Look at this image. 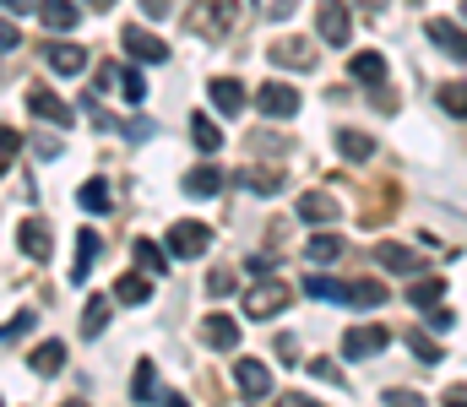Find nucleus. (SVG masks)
I'll return each instance as SVG.
<instances>
[{
    "mask_svg": "<svg viewBox=\"0 0 467 407\" xmlns=\"http://www.w3.org/2000/svg\"><path fill=\"white\" fill-rule=\"evenodd\" d=\"M277 310H288V282H277V277L261 271V282L244 288V315H250V321H272Z\"/></svg>",
    "mask_w": 467,
    "mask_h": 407,
    "instance_id": "obj_1",
    "label": "nucleus"
},
{
    "mask_svg": "<svg viewBox=\"0 0 467 407\" xmlns=\"http://www.w3.org/2000/svg\"><path fill=\"white\" fill-rule=\"evenodd\" d=\"M234 22H239V0H196L191 27H196L202 38H223Z\"/></svg>",
    "mask_w": 467,
    "mask_h": 407,
    "instance_id": "obj_2",
    "label": "nucleus"
},
{
    "mask_svg": "<svg viewBox=\"0 0 467 407\" xmlns=\"http://www.w3.org/2000/svg\"><path fill=\"white\" fill-rule=\"evenodd\" d=\"M207 245H213V229L196 223V218H180V223L169 229V256H180V261H196Z\"/></svg>",
    "mask_w": 467,
    "mask_h": 407,
    "instance_id": "obj_3",
    "label": "nucleus"
},
{
    "mask_svg": "<svg viewBox=\"0 0 467 407\" xmlns=\"http://www.w3.org/2000/svg\"><path fill=\"white\" fill-rule=\"evenodd\" d=\"M255 109H261L266 120H294V115H299V93H294L288 82H266V87L255 93Z\"/></svg>",
    "mask_w": 467,
    "mask_h": 407,
    "instance_id": "obj_4",
    "label": "nucleus"
},
{
    "mask_svg": "<svg viewBox=\"0 0 467 407\" xmlns=\"http://www.w3.org/2000/svg\"><path fill=\"white\" fill-rule=\"evenodd\" d=\"M266 60L272 66H288V71H316V44L310 38H277L266 49Z\"/></svg>",
    "mask_w": 467,
    "mask_h": 407,
    "instance_id": "obj_5",
    "label": "nucleus"
},
{
    "mask_svg": "<svg viewBox=\"0 0 467 407\" xmlns=\"http://www.w3.org/2000/svg\"><path fill=\"white\" fill-rule=\"evenodd\" d=\"M119 44H125V55H136L141 66H163V60H169V44H163V38H152L147 27H125V33H119Z\"/></svg>",
    "mask_w": 467,
    "mask_h": 407,
    "instance_id": "obj_6",
    "label": "nucleus"
},
{
    "mask_svg": "<svg viewBox=\"0 0 467 407\" xmlns=\"http://www.w3.org/2000/svg\"><path fill=\"white\" fill-rule=\"evenodd\" d=\"M38 55H44V66H49L55 76H82V71H88V49H82V44H44Z\"/></svg>",
    "mask_w": 467,
    "mask_h": 407,
    "instance_id": "obj_7",
    "label": "nucleus"
},
{
    "mask_svg": "<svg viewBox=\"0 0 467 407\" xmlns=\"http://www.w3.org/2000/svg\"><path fill=\"white\" fill-rule=\"evenodd\" d=\"M316 27H321V38H327V44H337V49H343V44L353 38L348 5H343V0H327V5H321V16H316Z\"/></svg>",
    "mask_w": 467,
    "mask_h": 407,
    "instance_id": "obj_8",
    "label": "nucleus"
},
{
    "mask_svg": "<svg viewBox=\"0 0 467 407\" xmlns=\"http://www.w3.org/2000/svg\"><path fill=\"white\" fill-rule=\"evenodd\" d=\"M386 342H391L386 326H353L348 337H343V359H375Z\"/></svg>",
    "mask_w": 467,
    "mask_h": 407,
    "instance_id": "obj_9",
    "label": "nucleus"
},
{
    "mask_svg": "<svg viewBox=\"0 0 467 407\" xmlns=\"http://www.w3.org/2000/svg\"><path fill=\"white\" fill-rule=\"evenodd\" d=\"M27 109H33L38 120H49V126H71V120H77V115H71V104H66V98H55V93H49V87H38V82L27 87Z\"/></svg>",
    "mask_w": 467,
    "mask_h": 407,
    "instance_id": "obj_10",
    "label": "nucleus"
},
{
    "mask_svg": "<svg viewBox=\"0 0 467 407\" xmlns=\"http://www.w3.org/2000/svg\"><path fill=\"white\" fill-rule=\"evenodd\" d=\"M16 245H22V256H33V261H49V256H55V239H49V223H44V218H22Z\"/></svg>",
    "mask_w": 467,
    "mask_h": 407,
    "instance_id": "obj_11",
    "label": "nucleus"
},
{
    "mask_svg": "<svg viewBox=\"0 0 467 407\" xmlns=\"http://www.w3.org/2000/svg\"><path fill=\"white\" fill-rule=\"evenodd\" d=\"M234 386L244 392V397H272V375H266V364H255V359H239L234 364Z\"/></svg>",
    "mask_w": 467,
    "mask_h": 407,
    "instance_id": "obj_12",
    "label": "nucleus"
},
{
    "mask_svg": "<svg viewBox=\"0 0 467 407\" xmlns=\"http://www.w3.org/2000/svg\"><path fill=\"white\" fill-rule=\"evenodd\" d=\"M424 33H430V44H441V49H446L451 60H467V27L446 22V16H435V22H430Z\"/></svg>",
    "mask_w": 467,
    "mask_h": 407,
    "instance_id": "obj_13",
    "label": "nucleus"
},
{
    "mask_svg": "<svg viewBox=\"0 0 467 407\" xmlns=\"http://www.w3.org/2000/svg\"><path fill=\"white\" fill-rule=\"evenodd\" d=\"M213 109L218 115H244V82H234V76H213Z\"/></svg>",
    "mask_w": 467,
    "mask_h": 407,
    "instance_id": "obj_14",
    "label": "nucleus"
},
{
    "mask_svg": "<svg viewBox=\"0 0 467 407\" xmlns=\"http://www.w3.org/2000/svg\"><path fill=\"white\" fill-rule=\"evenodd\" d=\"M202 337H207V348L229 353L234 342H239V321H234V315H207V321H202Z\"/></svg>",
    "mask_w": 467,
    "mask_h": 407,
    "instance_id": "obj_15",
    "label": "nucleus"
},
{
    "mask_svg": "<svg viewBox=\"0 0 467 407\" xmlns=\"http://www.w3.org/2000/svg\"><path fill=\"white\" fill-rule=\"evenodd\" d=\"M77 16H82V11H77L71 0H38V22H44L49 33H71Z\"/></svg>",
    "mask_w": 467,
    "mask_h": 407,
    "instance_id": "obj_16",
    "label": "nucleus"
},
{
    "mask_svg": "<svg viewBox=\"0 0 467 407\" xmlns=\"http://www.w3.org/2000/svg\"><path fill=\"white\" fill-rule=\"evenodd\" d=\"M299 218H305V223H332V218H337V196L305 190V196H299Z\"/></svg>",
    "mask_w": 467,
    "mask_h": 407,
    "instance_id": "obj_17",
    "label": "nucleus"
},
{
    "mask_svg": "<svg viewBox=\"0 0 467 407\" xmlns=\"http://www.w3.org/2000/svg\"><path fill=\"white\" fill-rule=\"evenodd\" d=\"M348 71H353V82H364V87H380V82H386V55H375V49H369V55H353Z\"/></svg>",
    "mask_w": 467,
    "mask_h": 407,
    "instance_id": "obj_18",
    "label": "nucleus"
},
{
    "mask_svg": "<svg viewBox=\"0 0 467 407\" xmlns=\"http://www.w3.org/2000/svg\"><path fill=\"white\" fill-rule=\"evenodd\" d=\"M115 299L119 304H147V299H152V277H147V271H125L115 282Z\"/></svg>",
    "mask_w": 467,
    "mask_h": 407,
    "instance_id": "obj_19",
    "label": "nucleus"
},
{
    "mask_svg": "<svg viewBox=\"0 0 467 407\" xmlns=\"http://www.w3.org/2000/svg\"><path fill=\"white\" fill-rule=\"evenodd\" d=\"M441 299H446V277H419V282L408 288V304H413V310H435Z\"/></svg>",
    "mask_w": 467,
    "mask_h": 407,
    "instance_id": "obj_20",
    "label": "nucleus"
},
{
    "mask_svg": "<svg viewBox=\"0 0 467 407\" xmlns=\"http://www.w3.org/2000/svg\"><path fill=\"white\" fill-rule=\"evenodd\" d=\"M375 261H380L386 271H419V256H413L408 245H391V239L375 245Z\"/></svg>",
    "mask_w": 467,
    "mask_h": 407,
    "instance_id": "obj_21",
    "label": "nucleus"
},
{
    "mask_svg": "<svg viewBox=\"0 0 467 407\" xmlns=\"http://www.w3.org/2000/svg\"><path fill=\"white\" fill-rule=\"evenodd\" d=\"M130 250H136V267L147 271V277H163L169 271V250H158V239H136Z\"/></svg>",
    "mask_w": 467,
    "mask_h": 407,
    "instance_id": "obj_22",
    "label": "nucleus"
},
{
    "mask_svg": "<svg viewBox=\"0 0 467 407\" xmlns=\"http://www.w3.org/2000/svg\"><path fill=\"white\" fill-rule=\"evenodd\" d=\"M218 190H223V174L213 163H202V168L185 174V196H218Z\"/></svg>",
    "mask_w": 467,
    "mask_h": 407,
    "instance_id": "obj_23",
    "label": "nucleus"
},
{
    "mask_svg": "<svg viewBox=\"0 0 467 407\" xmlns=\"http://www.w3.org/2000/svg\"><path fill=\"white\" fill-rule=\"evenodd\" d=\"M93 256H99V234H93V229H82V234H77V267H71V282H88Z\"/></svg>",
    "mask_w": 467,
    "mask_h": 407,
    "instance_id": "obj_24",
    "label": "nucleus"
},
{
    "mask_svg": "<svg viewBox=\"0 0 467 407\" xmlns=\"http://www.w3.org/2000/svg\"><path fill=\"white\" fill-rule=\"evenodd\" d=\"M77 201H82L88 212H109V207H115V190H109V179H88V185L77 190Z\"/></svg>",
    "mask_w": 467,
    "mask_h": 407,
    "instance_id": "obj_25",
    "label": "nucleus"
},
{
    "mask_svg": "<svg viewBox=\"0 0 467 407\" xmlns=\"http://www.w3.org/2000/svg\"><path fill=\"white\" fill-rule=\"evenodd\" d=\"M27 364H33L38 375H60V364H66V342H38Z\"/></svg>",
    "mask_w": 467,
    "mask_h": 407,
    "instance_id": "obj_26",
    "label": "nucleus"
},
{
    "mask_svg": "<svg viewBox=\"0 0 467 407\" xmlns=\"http://www.w3.org/2000/svg\"><path fill=\"white\" fill-rule=\"evenodd\" d=\"M337 152H343L348 163H364V158H375V141L364 131H337Z\"/></svg>",
    "mask_w": 467,
    "mask_h": 407,
    "instance_id": "obj_27",
    "label": "nucleus"
},
{
    "mask_svg": "<svg viewBox=\"0 0 467 407\" xmlns=\"http://www.w3.org/2000/svg\"><path fill=\"white\" fill-rule=\"evenodd\" d=\"M343 304H358V310H369V304H386V288L380 282H348V293H343Z\"/></svg>",
    "mask_w": 467,
    "mask_h": 407,
    "instance_id": "obj_28",
    "label": "nucleus"
},
{
    "mask_svg": "<svg viewBox=\"0 0 467 407\" xmlns=\"http://www.w3.org/2000/svg\"><path fill=\"white\" fill-rule=\"evenodd\" d=\"M239 185H250L255 196H272V190L283 185V174H277V168H239Z\"/></svg>",
    "mask_w": 467,
    "mask_h": 407,
    "instance_id": "obj_29",
    "label": "nucleus"
},
{
    "mask_svg": "<svg viewBox=\"0 0 467 407\" xmlns=\"http://www.w3.org/2000/svg\"><path fill=\"white\" fill-rule=\"evenodd\" d=\"M305 293H310V299H337V304H343L348 282H337V277H321V271H310V277H305Z\"/></svg>",
    "mask_w": 467,
    "mask_h": 407,
    "instance_id": "obj_30",
    "label": "nucleus"
},
{
    "mask_svg": "<svg viewBox=\"0 0 467 407\" xmlns=\"http://www.w3.org/2000/svg\"><path fill=\"white\" fill-rule=\"evenodd\" d=\"M109 326V299H88V310H82V337H99Z\"/></svg>",
    "mask_w": 467,
    "mask_h": 407,
    "instance_id": "obj_31",
    "label": "nucleus"
},
{
    "mask_svg": "<svg viewBox=\"0 0 467 407\" xmlns=\"http://www.w3.org/2000/svg\"><path fill=\"white\" fill-rule=\"evenodd\" d=\"M152 392H158V370L141 359V364H136V375H130V397H136V402H152Z\"/></svg>",
    "mask_w": 467,
    "mask_h": 407,
    "instance_id": "obj_32",
    "label": "nucleus"
},
{
    "mask_svg": "<svg viewBox=\"0 0 467 407\" xmlns=\"http://www.w3.org/2000/svg\"><path fill=\"white\" fill-rule=\"evenodd\" d=\"M191 136H196V147H202V152H218V147H223V131H218L207 115H191Z\"/></svg>",
    "mask_w": 467,
    "mask_h": 407,
    "instance_id": "obj_33",
    "label": "nucleus"
},
{
    "mask_svg": "<svg viewBox=\"0 0 467 407\" xmlns=\"http://www.w3.org/2000/svg\"><path fill=\"white\" fill-rule=\"evenodd\" d=\"M337 256H343V239H337V234H316V239H310V261H316V267H327V261H337Z\"/></svg>",
    "mask_w": 467,
    "mask_h": 407,
    "instance_id": "obj_34",
    "label": "nucleus"
},
{
    "mask_svg": "<svg viewBox=\"0 0 467 407\" xmlns=\"http://www.w3.org/2000/svg\"><path fill=\"white\" fill-rule=\"evenodd\" d=\"M441 109L467 120V82H446V87H441Z\"/></svg>",
    "mask_w": 467,
    "mask_h": 407,
    "instance_id": "obj_35",
    "label": "nucleus"
},
{
    "mask_svg": "<svg viewBox=\"0 0 467 407\" xmlns=\"http://www.w3.org/2000/svg\"><path fill=\"white\" fill-rule=\"evenodd\" d=\"M234 288H239V277H234L229 267H218L213 277H207V293H213V299H229Z\"/></svg>",
    "mask_w": 467,
    "mask_h": 407,
    "instance_id": "obj_36",
    "label": "nucleus"
},
{
    "mask_svg": "<svg viewBox=\"0 0 467 407\" xmlns=\"http://www.w3.org/2000/svg\"><path fill=\"white\" fill-rule=\"evenodd\" d=\"M119 87H125V104H141V98H147V82H141V71H119Z\"/></svg>",
    "mask_w": 467,
    "mask_h": 407,
    "instance_id": "obj_37",
    "label": "nucleus"
},
{
    "mask_svg": "<svg viewBox=\"0 0 467 407\" xmlns=\"http://www.w3.org/2000/svg\"><path fill=\"white\" fill-rule=\"evenodd\" d=\"M408 348H413V359H419V364H441V348H435L430 337H419V331H413V337H408Z\"/></svg>",
    "mask_w": 467,
    "mask_h": 407,
    "instance_id": "obj_38",
    "label": "nucleus"
},
{
    "mask_svg": "<svg viewBox=\"0 0 467 407\" xmlns=\"http://www.w3.org/2000/svg\"><path fill=\"white\" fill-rule=\"evenodd\" d=\"M33 321H38V315H33V310H22L16 321H5V326H0V342H16L22 331H33Z\"/></svg>",
    "mask_w": 467,
    "mask_h": 407,
    "instance_id": "obj_39",
    "label": "nucleus"
},
{
    "mask_svg": "<svg viewBox=\"0 0 467 407\" xmlns=\"http://www.w3.org/2000/svg\"><path fill=\"white\" fill-rule=\"evenodd\" d=\"M16 152H22V136H16V131H5V126H0V174L11 168V158H16Z\"/></svg>",
    "mask_w": 467,
    "mask_h": 407,
    "instance_id": "obj_40",
    "label": "nucleus"
},
{
    "mask_svg": "<svg viewBox=\"0 0 467 407\" xmlns=\"http://www.w3.org/2000/svg\"><path fill=\"white\" fill-rule=\"evenodd\" d=\"M451 326H457V315H451L446 304H435V310H430V331H451Z\"/></svg>",
    "mask_w": 467,
    "mask_h": 407,
    "instance_id": "obj_41",
    "label": "nucleus"
},
{
    "mask_svg": "<svg viewBox=\"0 0 467 407\" xmlns=\"http://www.w3.org/2000/svg\"><path fill=\"white\" fill-rule=\"evenodd\" d=\"M310 375H316V381H327V386H337V392H343V375H337V370H332V364H321V359H316V364H310Z\"/></svg>",
    "mask_w": 467,
    "mask_h": 407,
    "instance_id": "obj_42",
    "label": "nucleus"
},
{
    "mask_svg": "<svg viewBox=\"0 0 467 407\" xmlns=\"http://www.w3.org/2000/svg\"><path fill=\"white\" fill-rule=\"evenodd\" d=\"M16 44H22V33H16V27H11V22H5V16H0V55H11V49H16Z\"/></svg>",
    "mask_w": 467,
    "mask_h": 407,
    "instance_id": "obj_43",
    "label": "nucleus"
},
{
    "mask_svg": "<svg viewBox=\"0 0 467 407\" xmlns=\"http://www.w3.org/2000/svg\"><path fill=\"white\" fill-rule=\"evenodd\" d=\"M33 147H38V158H60V141L55 136H33Z\"/></svg>",
    "mask_w": 467,
    "mask_h": 407,
    "instance_id": "obj_44",
    "label": "nucleus"
},
{
    "mask_svg": "<svg viewBox=\"0 0 467 407\" xmlns=\"http://www.w3.org/2000/svg\"><path fill=\"white\" fill-rule=\"evenodd\" d=\"M0 5H5V11H16V16H27V11H33L38 0H0Z\"/></svg>",
    "mask_w": 467,
    "mask_h": 407,
    "instance_id": "obj_45",
    "label": "nucleus"
},
{
    "mask_svg": "<svg viewBox=\"0 0 467 407\" xmlns=\"http://www.w3.org/2000/svg\"><path fill=\"white\" fill-rule=\"evenodd\" d=\"M141 11H147V16L158 22V16H163V0H141Z\"/></svg>",
    "mask_w": 467,
    "mask_h": 407,
    "instance_id": "obj_46",
    "label": "nucleus"
},
{
    "mask_svg": "<svg viewBox=\"0 0 467 407\" xmlns=\"http://www.w3.org/2000/svg\"><path fill=\"white\" fill-rule=\"evenodd\" d=\"M82 5H93V11H109V5H115V0H82Z\"/></svg>",
    "mask_w": 467,
    "mask_h": 407,
    "instance_id": "obj_47",
    "label": "nucleus"
},
{
    "mask_svg": "<svg viewBox=\"0 0 467 407\" xmlns=\"http://www.w3.org/2000/svg\"><path fill=\"white\" fill-rule=\"evenodd\" d=\"M462 11H467V5H462Z\"/></svg>",
    "mask_w": 467,
    "mask_h": 407,
    "instance_id": "obj_48",
    "label": "nucleus"
}]
</instances>
